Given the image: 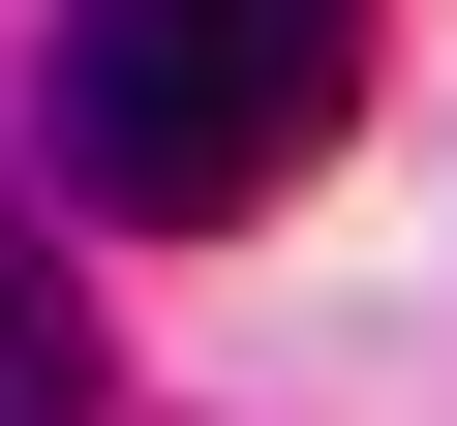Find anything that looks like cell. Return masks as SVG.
I'll list each match as a JSON object with an SVG mask.
<instances>
[{
    "label": "cell",
    "mask_w": 457,
    "mask_h": 426,
    "mask_svg": "<svg viewBox=\"0 0 457 426\" xmlns=\"http://www.w3.org/2000/svg\"><path fill=\"white\" fill-rule=\"evenodd\" d=\"M336 122V0H62V183L213 244V213H275Z\"/></svg>",
    "instance_id": "1"
},
{
    "label": "cell",
    "mask_w": 457,
    "mask_h": 426,
    "mask_svg": "<svg viewBox=\"0 0 457 426\" xmlns=\"http://www.w3.org/2000/svg\"><path fill=\"white\" fill-rule=\"evenodd\" d=\"M0 426H92V335H62V244H31V183H0Z\"/></svg>",
    "instance_id": "2"
}]
</instances>
